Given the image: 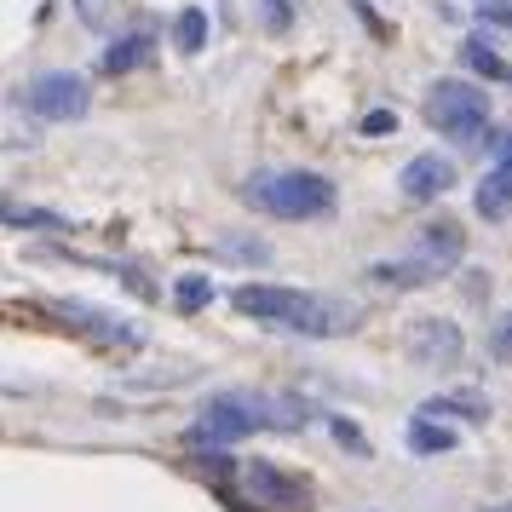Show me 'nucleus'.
Returning a JSON list of instances; mask_svg holds the SVG:
<instances>
[{
  "mask_svg": "<svg viewBox=\"0 0 512 512\" xmlns=\"http://www.w3.org/2000/svg\"><path fill=\"white\" fill-rule=\"evenodd\" d=\"M455 443H461V432H455L449 420H438V415L409 420V455H420V461H438V455H449Z\"/></svg>",
  "mask_w": 512,
  "mask_h": 512,
  "instance_id": "nucleus-11",
  "label": "nucleus"
},
{
  "mask_svg": "<svg viewBox=\"0 0 512 512\" xmlns=\"http://www.w3.org/2000/svg\"><path fill=\"white\" fill-rule=\"evenodd\" d=\"M403 357L415 363V369H461V357H466V334L455 317H415V323L403 328Z\"/></svg>",
  "mask_w": 512,
  "mask_h": 512,
  "instance_id": "nucleus-5",
  "label": "nucleus"
},
{
  "mask_svg": "<svg viewBox=\"0 0 512 512\" xmlns=\"http://www.w3.org/2000/svg\"><path fill=\"white\" fill-rule=\"evenodd\" d=\"M242 202L259 213H271V219H328L334 213V179L323 173H311V167H282V173H254L248 185H242Z\"/></svg>",
  "mask_w": 512,
  "mask_h": 512,
  "instance_id": "nucleus-3",
  "label": "nucleus"
},
{
  "mask_svg": "<svg viewBox=\"0 0 512 512\" xmlns=\"http://www.w3.org/2000/svg\"><path fill=\"white\" fill-rule=\"evenodd\" d=\"M420 254H432L438 265H461V254H466V231L455 225V219H432V225L420 231Z\"/></svg>",
  "mask_w": 512,
  "mask_h": 512,
  "instance_id": "nucleus-15",
  "label": "nucleus"
},
{
  "mask_svg": "<svg viewBox=\"0 0 512 512\" xmlns=\"http://www.w3.org/2000/svg\"><path fill=\"white\" fill-rule=\"evenodd\" d=\"M461 58H466V70L472 75H484V81H512V70H507V58L489 47V35H472L461 47Z\"/></svg>",
  "mask_w": 512,
  "mask_h": 512,
  "instance_id": "nucleus-17",
  "label": "nucleus"
},
{
  "mask_svg": "<svg viewBox=\"0 0 512 512\" xmlns=\"http://www.w3.org/2000/svg\"><path fill=\"white\" fill-rule=\"evenodd\" d=\"M357 133H363V139H392V133H397V110H369Z\"/></svg>",
  "mask_w": 512,
  "mask_h": 512,
  "instance_id": "nucleus-24",
  "label": "nucleus"
},
{
  "mask_svg": "<svg viewBox=\"0 0 512 512\" xmlns=\"http://www.w3.org/2000/svg\"><path fill=\"white\" fill-rule=\"evenodd\" d=\"M144 64H156V35H121L104 47V75H133Z\"/></svg>",
  "mask_w": 512,
  "mask_h": 512,
  "instance_id": "nucleus-13",
  "label": "nucleus"
},
{
  "mask_svg": "<svg viewBox=\"0 0 512 512\" xmlns=\"http://www.w3.org/2000/svg\"><path fill=\"white\" fill-rule=\"evenodd\" d=\"M70 6L87 29H110V18H116V0H70Z\"/></svg>",
  "mask_w": 512,
  "mask_h": 512,
  "instance_id": "nucleus-23",
  "label": "nucleus"
},
{
  "mask_svg": "<svg viewBox=\"0 0 512 512\" xmlns=\"http://www.w3.org/2000/svg\"><path fill=\"white\" fill-rule=\"evenodd\" d=\"M328 432H334V443H340L346 455H357V461H369V455H374V443L363 438V426H357V420H346V415H328Z\"/></svg>",
  "mask_w": 512,
  "mask_h": 512,
  "instance_id": "nucleus-20",
  "label": "nucleus"
},
{
  "mask_svg": "<svg viewBox=\"0 0 512 512\" xmlns=\"http://www.w3.org/2000/svg\"><path fill=\"white\" fill-rule=\"evenodd\" d=\"M495 150H501V162H512V139H495Z\"/></svg>",
  "mask_w": 512,
  "mask_h": 512,
  "instance_id": "nucleus-26",
  "label": "nucleus"
},
{
  "mask_svg": "<svg viewBox=\"0 0 512 512\" xmlns=\"http://www.w3.org/2000/svg\"><path fill=\"white\" fill-rule=\"evenodd\" d=\"M484 6H512V0H484Z\"/></svg>",
  "mask_w": 512,
  "mask_h": 512,
  "instance_id": "nucleus-27",
  "label": "nucleus"
},
{
  "mask_svg": "<svg viewBox=\"0 0 512 512\" xmlns=\"http://www.w3.org/2000/svg\"><path fill=\"white\" fill-rule=\"evenodd\" d=\"M472 208L484 213V219H507V213H512V162L489 167L484 185L472 190Z\"/></svg>",
  "mask_w": 512,
  "mask_h": 512,
  "instance_id": "nucleus-12",
  "label": "nucleus"
},
{
  "mask_svg": "<svg viewBox=\"0 0 512 512\" xmlns=\"http://www.w3.org/2000/svg\"><path fill=\"white\" fill-rule=\"evenodd\" d=\"M236 489H242V501H254L259 512H305L311 507V484L294 478V472H282L277 461H248L236 472Z\"/></svg>",
  "mask_w": 512,
  "mask_h": 512,
  "instance_id": "nucleus-6",
  "label": "nucleus"
},
{
  "mask_svg": "<svg viewBox=\"0 0 512 512\" xmlns=\"http://www.w3.org/2000/svg\"><path fill=\"white\" fill-rule=\"evenodd\" d=\"M311 426V409L305 403H288V397H259V392H213L202 409H196V426H190V443H208V449H231L248 432H305Z\"/></svg>",
  "mask_w": 512,
  "mask_h": 512,
  "instance_id": "nucleus-2",
  "label": "nucleus"
},
{
  "mask_svg": "<svg viewBox=\"0 0 512 512\" xmlns=\"http://www.w3.org/2000/svg\"><path fill=\"white\" fill-rule=\"evenodd\" d=\"M231 305L242 317L282 328V334H300V340H340L357 328V311L346 300H328L311 288H282V282H242V288H231Z\"/></svg>",
  "mask_w": 512,
  "mask_h": 512,
  "instance_id": "nucleus-1",
  "label": "nucleus"
},
{
  "mask_svg": "<svg viewBox=\"0 0 512 512\" xmlns=\"http://www.w3.org/2000/svg\"><path fill=\"white\" fill-rule=\"evenodd\" d=\"M449 265H438L432 254H403V259H374L369 265V282L374 288H392V294H409V288H432Z\"/></svg>",
  "mask_w": 512,
  "mask_h": 512,
  "instance_id": "nucleus-10",
  "label": "nucleus"
},
{
  "mask_svg": "<svg viewBox=\"0 0 512 512\" xmlns=\"http://www.w3.org/2000/svg\"><path fill=\"white\" fill-rule=\"evenodd\" d=\"M489 351H495V363H512V311L489 328Z\"/></svg>",
  "mask_w": 512,
  "mask_h": 512,
  "instance_id": "nucleus-25",
  "label": "nucleus"
},
{
  "mask_svg": "<svg viewBox=\"0 0 512 512\" xmlns=\"http://www.w3.org/2000/svg\"><path fill=\"white\" fill-rule=\"evenodd\" d=\"M6 231H75V219L52 208H24V202H6Z\"/></svg>",
  "mask_w": 512,
  "mask_h": 512,
  "instance_id": "nucleus-16",
  "label": "nucleus"
},
{
  "mask_svg": "<svg viewBox=\"0 0 512 512\" xmlns=\"http://www.w3.org/2000/svg\"><path fill=\"white\" fill-rule=\"evenodd\" d=\"M219 254L248 259V265H265V259H271V248H265L259 236H225V242H219Z\"/></svg>",
  "mask_w": 512,
  "mask_h": 512,
  "instance_id": "nucleus-21",
  "label": "nucleus"
},
{
  "mask_svg": "<svg viewBox=\"0 0 512 512\" xmlns=\"http://www.w3.org/2000/svg\"><path fill=\"white\" fill-rule=\"evenodd\" d=\"M24 104H29V116H41V121H81L93 110V87L75 70H47L24 87Z\"/></svg>",
  "mask_w": 512,
  "mask_h": 512,
  "instance_id": "nucleus-7",
  "label": "nucleus"
},
{
  "mask_svg": "<svg viewBox=\"0 0 512 512\" xmlns=\"http://www.w3.org/2000/svg\"><path fill=\"white\" fill-rule=\"evenodd\" d=\"M259 24L271 29V35H288V24H294V0H259Z\"/></svg>",
  "mask_w": 512,
  "mask_h": 512,
  "instance_id": "nucleus-22",
  "label": "nucleus"
},
{
  "mask_svg": "<svg viewBox=\"0 0 512 512\" xmlns=\"http://www.w3.org/2000/svg\"><path fill=\"white\" fill-rule=\"evenodd\" d=\"M173 41H179V52L196 58V52L208 47V12H202V6H185V12L173 18Z\"/></svg>",
  "mask_w": 512,
  "mask_h": 512,
  "instance_id": "nucleus-18",
  "label": "nucleus"
},
{
  "mask_svg": "<svg viewBox=\"0 0 512 512\" xmlns=\"http://www.w3.org/2000/svg\"><path fill=\"white\" fill-rule=\"evenodd\" d=\"M52 311H58V323L70 328V334H81V340H93V346L104 351H139L144 334L127 317H116V311H104V305H87V300H52Z\"/></svg>",
  "mask_w": 512,
  "mask_h": 512,
  "instance_id": "nucleus-8",
  "label": "nucleus"
},
{
  "mask_svg": "<svg viewBox=\"0 0 512 512\" xmlns=\"http://www.w3.org/2000/svg\"><path fill=\"white\" fill-rule=\"evenodd\" d=\"M397 190H403L409 202H438V196H449V190H455V162H449V156H438V150H420V156H409V162H403Z\"/></svg>",
  "mask_w": 512,
  "mask_h": 512,
  "instance_id": "nucleus-9",
  "label": "nucleus"
},
{
  "mask_svg": "<svg viewBox=\"0 0 512 512\" xmlns=\"http://www.w3.org/2000/svg\"><path fill=\"white\" fill-rule=\"evenodd\" d=\"M208 300H213V282L202 277V271H185V277L173 282V305H179L185 317H196V311H202Z\"/></svg>",
  "mask_w": 512,
  "mask_h": 512,
  "instance_id": "nucleus-19",
  "label": "nucleus"
},
{
  "mask_svg": "<svg viewBox=\"0 0 512 512\" xmlns=\"http://www.w3.org/2000/svg\"><path fill=\"white\" fill-rule=\"evenodd\" d=\"M426 121L449 133L455 144H478L489 133V93L472 81H432L426 93Z\"/></svg>",
  "mask_w": 512,
  "mask_h": 512,
  "instance_id": "nucleus-4",
  "label": "nucleus"
},
{
  "mask_svg": "<svg viewBox=\"0 0 512 512\" xmlns=\"http://www.w3.org/2000/svg\"><path fill=\"white\" fill-rule=\"evenodd\" d=\"M489 512H512V507H489Z\"/></svg>",
  "mask_w": 512,
  "mask_h": 512,
  "instance_id": "nucleus-28",
  "label": "nucleus"
},
{
  "mask_svg": "<svg viewBox=\"0 0 512 512\" xmlns=\"http://www.w3.org/2000/svg\"><path fill=\"white\" fill-rule=\"evenodd\" d=\"M420 415L472 420V426H484V420H489V397L484 392H443V397H426V403H420Z\"/></svg>",
  "mask_w": 512,
  "mask_h": 512,
  "instance_id": "nucleus-14",
  "label": "nucleus"
}]
</instances>
